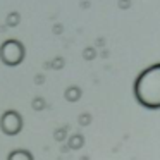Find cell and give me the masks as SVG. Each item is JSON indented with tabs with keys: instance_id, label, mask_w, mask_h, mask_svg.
<instances>
[{
	"instance_id": "cell-1",
	"label": "cell",
	"mask_w": 160,
	"mask_h": 160,
	"mask_svg": "<svg viewBox=\"0 0 160 160\" xmlns=\"http://www.w3.org/2000/svg\"><path fill=\"white\" fill-rule=\"evenodd\" d=\"M134 95L143 107L160 108V64H155L139 74L134 84Z\"/></svg>"
},
{
	"instance_id": "cell-2",
	"label": "cell",
	"mask_w": 160,
	"mask_h": 160,
	"mask_svg": "<svg viewBox=\"0 0 160 160\" xmlns=\"http://www.w3.org/2000/svg\"><path fill=\"white\" fill-rule=\"evenodd\" d=\"M14 53L18 57H24V48H22V45L19 42H14V40H9V42H5L4 45H2V48H0V57L4 59V62L7 64V66H18L19 60L14 57Z\"/></svg>"
},
{
	"instance_id": "cell-3",
	"label": "cell",
	"mask_w": 160,
	"mask_h": 160,
	"mask_svg": "<svg viewBox=\"0 0 160 160\" xmlns=\"http://www.w3.org/2000/svg\"><path fill=\"white\" fill-rule=\"evenodd\" d=\"M0 128L4 129L5 134H9V136L18 134V132L21 131V128H22L21 115H19L18 112H14V110L5 112L4 117H2V121H0Z\"/></svg>"
},
{
	"instance_id": "cell-4",
	"label": "cell",
	"mask_w": 160,
	"mask_h": 160,
	"mask_svg": "<svg viewBox=\"0 0 160 160\" xmlns=\"http://www.w3.org/2000/svg\"><path fill=\"white\" fill-rule=\"evenodd\" d=\"M18 21H19V16L18 14H11V16H9V26H16V24H18Z\"/></svg>"
},
{
	"instance_id": "cell-5",
	"label": "cell",
	"mask_w": 160,
	"mask_h": 160,
	"mask_svg": "<svg viewBox=\"0 0 160 160\" xmlns=\"http://www.w3.org/2000/svg\"><path fill=\"white\" fill-rule=\"evenodd\" d=\"M81 143H83L81 136H79L78 139H76V136H74V138H72V141H71V146H72V148H81Z\"/></svg>"
},
{
	"instance_id": "cell-6",
	"label": "cell",
	"mask_w": 160,
	"mask_h": 160,
	"mask_svg": "<svg viewBox=\"0 0 160 160\" xmlns=\"http://www.w3.org/2000/svg\"><path fill=\"white\" fill-rule=\"evenodd\" d=\"M43 107H45V102H42V100L33 102V108H36V110H40V108H43Z\"/></svg>"
},
{
	"instance_id": "cell-7",
	"label": "cell",
	"mask_w": 160,
	"mask_h": 160,
	"mask_svg": "<svg viewBox=\"0 0 160 160\" xmlns=\"http://www.w3.org/2000/svg\"><path fill=\"white\" fill-rule=\"evenodd\" d=\"M88 119H90V117H88V115H81V124H88V122H90V121H88Z\"/></svg>"
}]
</instances>
